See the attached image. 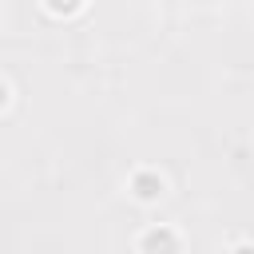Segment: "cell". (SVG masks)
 <instances>
[{
    "mask_svg": "<svg viewBox=\"0 0 254 254\" xmlns=\"http://www.w3.org/2000/svg\"><path fill=\"white\" fill-rule=\"evenodd\" d=\"M0 103H4V87H0Z\"/></svg>",
    "mask_w": 254,
    "mask_h": 254,
    "instance_id": "cell-1",
    "label": "cell"
}]
</instances>
